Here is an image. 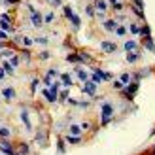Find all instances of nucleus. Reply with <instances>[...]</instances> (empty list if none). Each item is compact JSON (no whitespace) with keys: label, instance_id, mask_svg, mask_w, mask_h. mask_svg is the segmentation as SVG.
<instances>
[{"label":"nucleus","instance_id":"1","mask_svg":"<svg viewBox=\"0 0 155 155\" xmlns=\"http://www.w3.org/2000/svg\"><path fill=\"white\" fill-rule=\"evenodd\" d=\"M112 114H114V108H112V104H102V125H108L110 123V119H112Z\"/></svg>","mask_w":155,"mask_h":155},{"label":"nucleus","instance_id":"2","mask_svg":"<svg viewBox=\"0 0 155 155\" xmlns=\"http://www.w3.org/2000/svg\"><path fill=\"white\" fill-rule=\"evenodd\" d=\"M138 89H140V83H138V81H133V83H129L127 87L123 89V93H125V95H127L129 98H133V95H134V93H136Z\"/></svg>","mask_w":155,"mask_h":155},{"label":"nucleus","instance_id":"3","mask_svg":"<svg viewBox=\"0 0 155 155\" xmlns=\"http://www.w3.org/2000/svg\"><path fill=\"white\" fill-rule=\"evenodd\" d=\"M83 91L87 93V95L95 97V95H97V83H95V81H91V80H87V81H85V87H83Z\"/></svg>","mask_w":155,"mask_h":155},{"label":"nucleus","instance_id":"4","mask_svg":"<svg viewBox=\"0 0 155 155\" xmlns=\"http://www.w3.org/2000/svg\"><path fill=\"white\" fill-rule=\"evenodd\" d=\"M30 21H32V25H34L36 28H40V27H42V23H44V19H42V15L38 13L36 10H34V12H30Z\"/></svg>","mask_w":155,"mask_h":155},{"label":"nucleus","instance_id":"5","mask_svg":"<svg viewBox=\"0 0 155 155\" xmlns=\"http://www.w3.org/2000/svg\"><path fill=\"white\" fill-rule=\"evenodd\" d=\"M0 151H4L6 155H15V151L12 150V144H10V142H8V140H6V138H4V140H2V142H0Z\"/></svg>","mask_w":155,"mask_h":155},{"label":"nucleus","instance_id":"6","mask_svg":"<svg viewBox=\"0 0 155 155\" xmlns=\"http://www.w3.org/2000/svg\"><path fill=\"white\" fill-rule=\"evenodd\" d=\"M102 27H104V30H108V32H112V30H115V28H117V21H115V19H106Z\"/></svg>","mask_w":155,"mask_h":155},{"label":"nucleus","instance_id":"7","mask_svg":"<svg viewBox=\"0 0 155 155\" xmlns=\"http://www.w3.org/2000/svg\"><path fill=\"white\" fill-rule=\"evenodd\" d=\"M95 8H97V12H98L100 15H104V12L108 10V6H106L104 0H95Z\"/></svg>","mask_w":155,"mask_h":155},{"label":"nucleus","instance_id":"8","mask_svg":"<svg viewBox=\"0 0 155 155\" xmlns=\"http://www.w3.org/2000/svg\"><path fill=\"white\" fill-rule=\"evenodd\" d=\"M142 44H144V45H146V48H148L151 53H155V42H153V38H151V36L144 38V40H142Z\"/></svg>","mask_w":155,"mask_h":155},{"label":"nucleus","instance_id":"9","mask_svg":"<svg viewBox=\"0 0 155 155\" xmlns=\"http://www.w3.org/2000/svg\"><path fill=\"white\" fill-rule=\"evenodd\" d=\"M100 45H102V49H104L106 53H114L115 49H117V45H115V44H112V42H102Z\"/></svg>","mask_w":155,"mask_h":155},{"label":"nucleus","instance_id":"10","mask_svg":"<svg viewBox=\"0 0 155 155\" xmlns=\"http://www.w3.org/2000/svg\"><path fill=\"white\" fill-rule=\"evenodd\" d=\"M44 97L48 98L49 102H55V100H57V93H53L51 89H45V91H44Z\"/></svg>","mask_w":155,"mask_h":155},{"label":"nucleus","instance_id":"11","mask_svg":"<svg viewBox=\"0 0 155 155\" xmlns=\"http://www.w3.org/2000/svg\"><path fill=\"white\" fill-rule=\"evenodd\" d=\"M136 48H138V44L136 42H133V40H129V42H125V51H136Z\"/></svg>","mask_w":155,"mask_h":155},{"label":"nucleus","instance_id":"12","mask_svg":"<svg viewBox=\"0 0 155 155\" xmlns=\"http://www.w3.org/2000/svg\"><path fill=\"white\" fill-rule=\"evenodd\" d=\"M138 59H140V53H136V51H130L129 55H127V61H129V63H136Z\"/></svg>","mask_w":155,"mask_h":155},{"label":"nucleus","instance_id":"13","mask_svg":"<svg viewBox=\"0 0 155 155\" xmlns=\"http://www.w3.org/2000/svg\"><path fill=\"white\" fill-rule=\"evenodd\" d=\"M21 119H23V123H25V127H27V129H32V125H30V121H28V114H27L25 110L21 112Z\"/></svg>","mask_w":155,"mask_h":155},{"label":"nucleus","instance_id":"14","mask_svg":"<svg viewBox=\"0 0 155 155\" xmlns=\"http://www.w3.org/2000/svg\"><path fill=\"white\" fill-rule=\"evenodd\" d=\"M140 36H144V38H148V36H151V28H150L148 25H144V27H140Z\"/></svg>","mask_w":155,"mask_h":155},{"label":"nucleus","instance_id":"15","mask_svg":"<svg viewBox=\"0 0 155 155\" xmlns=\"http://www.w3.org/2000/svg\"><path fill=\"white\" fill-rule=\"evenodd\" d=\"M78 57H80V63H91V57L85 51H80V53H78Z\"/></svg>","mask_w":155,"mask_h":155},{"label":"nucleus","instance_id":"16","mask_svg":"<svg viewBox=\"0 0 155 155\" xmlns=\"http://www.w3.org/2000/svg\"><path fill=\"white\" fill-rule=\"evenodd\" d=\"M130 10H133L134 12V15H138V17H140V19H144V10H142V8H138V6H130Z\"/></svg>","mask_w":155,"mask_h":155},{"label":"nucleus","instance_id":"17","mask_svg":"<svg viewBox=\"0 0 155 155\" xmlns=\"http://www.w3.org/2000/svg\"><path fill=\"white\" fill-rule=\"evenodd\" d=\"M61 81L64 83V87H70V85H72V80H70V76H68V74H63V76H61Z\"/></svg>","mask_w":155,"mask_h":155},{"label":"nucleus","instance_id":"18","mask_svg":"<svg viewBox=\"0 0 155 155\" xmlns=\"http://www.w3.org/2000/svg\"><path fill=\"white\" fill-rule=\"evenodd\" d=\"M76 76L80 78L81 81H87V72H85V70H81V68H78V70H76Z\"/></svg>","mask_w":155,"mask_h":155},{"label":"nucleus","instance_id":"19","mask_svg":"<svg viewBox=\"0 0 155 155\" xmlns=\"http://www.w3.org/2000/svg\"><path fill=\"white\" fill-rule=\"evenodd\" d=\"M2 93H4V98H8V100H12V98L15 97V91H13V89H4Z\"/></svg>","mask_w":155,"mask_h":155},{"label":"nucleus","instance_id":"20","mask_svg":"<svg viewBox=\"0 0 155 155\" xmlns=\"http://www.w3.org/2000/svg\"><path fill=\"white\" fill-rule=\"evenodd\" d=\"M63 13H64V17H68V19H72V17H74L72 8H70V6H64V8H63Z\"/></svg>","mask_w":155,"mask_h":155},{"label":"nucleus","instance_id":"21","mask_svg":"<svg viewBox=\"0 0 155 155\" xmlns=\"http://www.w3.org/2000/svg\"><path fill=\"white\" fill-rule=\"evenodd\" d=\"M91 81H95V83L98 85L100 81H102V76H100V74H98V72L95 70V72H93V76H91Z\"/></svg>","mask_w":155,"mask_h":155},{"label":"nucleus","instance_id":"22","mask_svg":"<svg viewBox=\"0 0 155 155\" xmlns=\"http://www.w3.org/2000/svg\"><path fill=\"white\" fill-rule=\"evenodd\" d=\"M66 140L70 142V144H80V142H81V138H80V136H74V134H70V136H66Z\"/></svg>","mask_w":155,"mask_h":155},{"label":"nucleus","instance_id":"23","mask_svg":"<svg viewBox=\"0 0 155 155\" xmlns=\"http://www.w3.org/2000/svg\"><path fill=\"white\" fill-rule=\"evenodd\" d=\"M70 21H72V25H74V28H80V27H81V19L78 17V15H74V17H72Z\"/></svg>","mask_w":155,"mask_h":155},{"label":"nucleus","instance_id":"24","mask_svg":"<svg viewBox=\"0 0 155 155\" xmlns=\"http://www.w3.org/2000/svg\"><path fill=\"white\" fill-rule=\"evenodd\" d=\"M119 81H121V83H123V85H125V87H127V85H129V81H130V76H129V74H121Z\"/></svg>","mask_w":155,"mask_h":155},{"label":"nucleus","instance_id":"25","mask_svg":"<svg viewBox=\"0 0 155 155\" xmlns=\"http://www.w3.org/2000/svg\"><path fill=\"white\" fill-rule=\"evenodd\" d=\"M2 68L6 70V74H13V66H12V63H6L4 61V64H2Z\"/></svg>","mask_w":155,"mask_h":155},{"label":"nucleus","instance_id":"26","mask_svg":"<svg viewBox=\"0 0 155 155\" xmlns=\"http://www.w3.org/2000/svg\"><path fill=\"white\" fill-rule=\"evenodd\" d=\"M68 63H80V57H78V53H72V55H68L66 57Z\"/></svg>","mask_w":155,"mask_h":155},{"label":"nucleus","instance_id":"27","mask_svg":"<svg viewBox=\"0 0 155 155\" xmlns=\"http://www.w3.org/2000/svg\"><path fill=\"white\" fill-rule=\"evenodd\" d=\"M80 133H81V129L78 127V125H72V127H70V134H74V136H80Z\"/></svg>","mask_w":155,"mask_h":155},{"label":"nucleus","instance_id":"28","mask_svg":"<svg viewBox=\"0 0 155 155\" xmlns=\"http://www.w3.org/2000/svg\"><path fill=\"white\" fill-rule=\"evenodd\" d=\"M8 136H10V129L0 127V138H8Z\"/></svg>","mask_w":155,"mask_h":155},{"label":"nucleus","instance_id":"29","mask_svg":"<svg viewBox=\"0 0 155 155\" xmlns=\"http://www.w3.org/2000/svg\"><path fill=\"white\" fill-rule=\"evenodd\" d=\"M95 70H97L100 76H102V80H112V74H108V72H102L100 68H95Z\"/></svg>","mask_w":155,"mask_h":155},{"label":"nucleus","instance_id":"30","mask_svg":"<svg viewBox=\"0 0 155 155\" xmlns=\"http://www.w3.org/2000/svg\"><path fill=\"white\" fill-rule=\"evenodd\" d=\"M17 153H21V155H27V153H28V146H27V144H21Z\"/></svg>","mask_w":155,"mask_h":155},{"label":"nucleus","instance_id":"31","mask_svg":"<svg viewBox=\"0 0 155 155\" xmlns=\"http://www.w3.org/2000/svg\"><path fill=\"white\" fill-rule=\"evenodd\" d=\"M21 42H23V45H27V48H28V45H32V44H34V40H32V38H27V36L23 38Z\"/></svg>","mask_w":155,"mask_h":155},{"label":"nucleus","instance_id":"32","mask_svg":"<svg viewBox=\"0 0 155 155\" xmlns=\"http://www.w3.org/2000/svg\"><path fill=\"white\" fill-rule=\"evenodd\" d=\"M115 32H117V36H125L127 34V28L125 27H117V28H115Z\"/></svg>","mask_w":155,"mask_h":155},{"label":"nucleus","instance_id":"33","mask_svg":"<svg viewBox=\"0 0 155 155\" xmlns=\"http://www.w3.org/2000/svg\"><path fill=\"white\" fill-rule=\"evenodd\" d=\"M0 57H13V51H12V49H2Z\"/></svg>","mask_w":155,"mask_h":155},{"label":"nucleus","instance_id":"34","mask_svg":"<svg viewBox=\"0 0 155 155\" xmlns=\"http://www.w3.org/2000/svg\"><path fill=\"white\" fill-rule=\"evenodd\" d=\"M130 32H133V34H140V27H138V25H130Z\"/></svg>","mask_w":155,"mask_h":155},{"label":"nucleus","instance_id":"35","mask_svg":"<svg viewBox=\"0 0 155 155\" xmlns=\"http://www.w3.org/2000/svg\"><path fill=\"white\" fill-rule=\"evenodd\" d=\"M114 89H117V91H121V89H125V85H123L121 81H114Z\"/></svg>","mask_w":155,"mask_h":155},{"label":"nucleus","instance_id":"36","mask_svg":"<svg viewBox=\"0 0 155 155\" xmlns=\"http://www.w3.org/2000/svg\"><path fill=\"white\" fill-rule=\"evenodd\" d=\"M59 98H61V100H68V89H64L63 93H61V95H59Z\"/></svg>","mask_w":155,"mask_h":155},{"label":"nucleus","instance_id":"37","mask_svg":"<svg viewBox=\"0 0 155 155\" xmlns=\"http://www.w3.org/2000/svg\"><path fill=\"white\" fill-rule=\"evenodd\" d=\"M87 15H89V17L95 15V6H87Z\"/></svg>","mask_w":155,"mask_h":155},{"label":"nucleus","instance_id":"38","mask_svg":"<svg viewBox=\"0 0 155 155\" xmlns=\"http://www.w3.org/2000/svg\"><path fill=\"white\" fill-rule=\"evenodd\" d=\"M10 63H12V66L15 68V66L19 64V57H15V55H13V57H12V61H10Z\"/></svg>","mask_w":155,"mask_h":155},{"label":"nucleus","instance_id":"39","mask_svg":"<svg viewBox=\"0 0 155 155\" xmlns=\"http://www.w3.org/2000/svg\"><path fill=\"white\" fill-rule=\"evenodd\" d=\"M0 40H2V42H6V40H8V34H6V30H2V28H0Z\"/></svg>","mask_w":155,"mask_h":155},{"label":"nucleus","instance_id":"40","mask_svg":"<svg viewBox=\"0 0 155 155\" xmlns=\"http://www.w3.org/2000/svg\"><path fill=\"white\" fill-rule=\"evenodd\" d=\"M44 21H45V23H51V21H53V13L49 12V13H48V15L44 17Z\"/></svg>","mask_w":155,"mask_h":155},{"label":"nucleus","instance_id":"41","mask_svg":"<svg viewBox=\"0 0 155 155\" xmlns=\"http://www.w3.org/2000/svg\"><path fill=\"white\" fill-rule=\"evenodd\" d=\"M44 83L48 85V87H51V83H53V81H51V76H45V80H44Z\"/></svg>","mask_w":155,"mask_h":155},{"label":"nucleus","instance_id":"42","mask_svg":"<svg viewBox=\"0 0 155 155\" xmlns=\"http://www.w3.org/2000/svg\"><path fill=\"white\" fill-rule=\"evenodd\" d=\"M34 42H38V44H48V38H34Z\"/></svg>","mask_w":155,"mask_h":155},{"label":"nucleus","instance_id":"43","mask_svg":"<svg viewBox=\"0 0 155 155\" xmlns=\"http://www.w3.org/2000/svg\"><path fill=\"white\" fill-rule=\"evenodd\" d=\"M134 6H138V8H142V10H144V0H134Z\"/></svg>","mask_w":155,"mask_h":155},{"label":"nucleus","instance_id":"44","mask_svg":"<svg viewBox=\"0 0 155 155\" xmlns=\"http://www.w3.org/2000/svg\"><path fill=\"white\" fill-rule=\"evenodd\" d=\"M38 83H40V80H32V85H30V87H32V91H36V87H38Z\"/></svg>","mask_w":155,"mask_h":155},{"label":"nucleus","instance_id":"45","mask_svg":"<svg viewBox=\"0 0 155 155\" xmlns=\"http://www.w3.org/2000/svg\"><path fill=\"white\" fill-rule=\"evenodd\" d=\"M49 4H53V6H61V0H48Z\"/></svg>","mask_w":155,"mask_h":155},{"label":"nucleus","instance_id":"46","mask_svg":"<svg viewBox=\"0 0 155 155\" xmlns=\"http://www.w3.org/2000/svg\"><path fill=\"white\" fill-rule=\"evenodd\" d=\"M114 10H117V12H121V10H123V4H121V2H119V4H115V6H114Z\"/></svg>","mask_w":155,"mask_h":155},{"label":"nucleus","instance_id":"47","mask_svg":"<svg viewBox=\"0 0 155 155\" xmlns=\"http://www.w3.org/2000/svg\"><path fill=\"white\" fill-rule=\"evenodd\" d=\"M49 57V53L48 51H42V55H40V59H48Z\"/></svg>","mask_w":155,"mask_h":155},{"label":"nucleus","instance_id":"48","mask_svg":"<svg viewBox=\"0 0 155 155\" xmlns=\"http://www.w3.org/2000/svg\"><path fill=\"white\" fill-rule=\"evenodd\" d=\"M48 76H51V78H55V76H57V70H49V72H48Z\"/></svg>","mask_w":155,"mask_h":155},{"label":"nucleus","instance_id":"49","mask_svg":"<svg viewBox=\"0 0 155 155\" xmlns=\"http://www.w3.org/2000/svg\"><path fill=\"white\" fill-rule=\"evenodd\" d=\"M2 78H6V70H4V68H0V80H2Z\"/></svg>","mask_w":155,"mask_h":155},{"label":"nucleus","instance_id":"50","mask_svg":"<svg viewBox=\"0 0 155 155\" xmlns=\"http://www.w3.org/2000/svg\"><path fill=\"white\" fill-rule=\"evenodd\" d=\"M4 2H8V4H17L19 0H4Z\"/></svg>","mask_w":155,"mask_h":155},{"label":"nucleus","instance_id":"51","mask_svg":"<svg viewBox=\"0 0 155 155\" xmlns=\"http://www.w3.org/2000/svg\"><path fill=\"white\" fill-rule=\"evenodd\" d=\"M110 4H112V6H115V4H119V0H110Z\"/></svg>","mask_w":155,"mask_h":155},{"label":"nucleus","instance_id":"52","mask_svg":"<svg viewBox=\"0 0 155 155\" xmlns=\"http://www.w3.org/2000/svg\"><path fill=\"white\" fill-rule=\"evenodd\" d=\"M2 49H4V42H2V40H0V51H2Z\"/></svg>","mask_w":155,"mask_h":155},{"label":"nucleus","instance_id":"53","mask_svg":"<svg viewBox=\"0 0 155 155\" xmlns=\"http://www.w3.org/2000/svg\"><path fill=\"white\" fill-rule=\"evenodd\" d=\"M151 155H155V146H153V150H151Z\"/></svg>","mask_w":155,"mask_h":155},{"label":"nucleus","instance_id":"54","mask_svg":"<svg viewBox=\"0 0 155 155\" xmlns=\"http://www.w3.org/2000/svg\"><path fill=\"white\" fill-rule=\"evenodd\" d=\"M15 155H21V153H15Z\"/></svg>","mask_w":155,"mask_h":155}]
</instances>
